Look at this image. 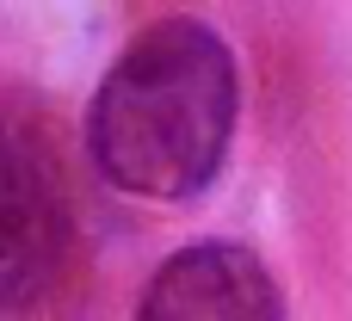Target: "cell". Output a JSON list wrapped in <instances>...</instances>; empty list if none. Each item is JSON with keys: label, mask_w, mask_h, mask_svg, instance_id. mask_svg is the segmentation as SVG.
Returning <instances> with one entry per match:
<instances>
[{"label": "cell", "mask_w": 352, "mask_h": 321, "mask_svg": "<svg viewBox=\"0 0 352 321\" xmlns=\"http://www.w3.org/2000/svg\"><path fill=\"white\" fill-rule=\"evenodd\" d=\"M136 321H285V297L254 247L192 241L148 272Z\"/></svg>", "instance_id": "3957f363"}, {"label": "cell", "mask_w": 352, "mask_h": 321, "mask_svg": "<svg viewBox=\"0 0 352 321\" xmlns=\"http://www.w3.org/2000/svg\"><path fill=\"white\" fill-rule=\"evenodd\" d=\"M241 80L204 19L142 25L87 105V155L105 186L142 204H186L217 186L235 142Z\"/></svg>", "instance_id": "6da1fadb"}, {"label": "cell", "mask_w": 352, "mask_h": 321, "mask_svg": "<svg viewBox=\"0 0 352 321\" xmlns=\"http://www.w3.org/2000/svg\"><path fill=\"white\" fill-rule=\"evenodd\" d=\"M80 217L56 130L31 99L6 105V321H62L80 303Z\"/></svg>", "instance_id": "7a4b0ae2"}]
</instances>
